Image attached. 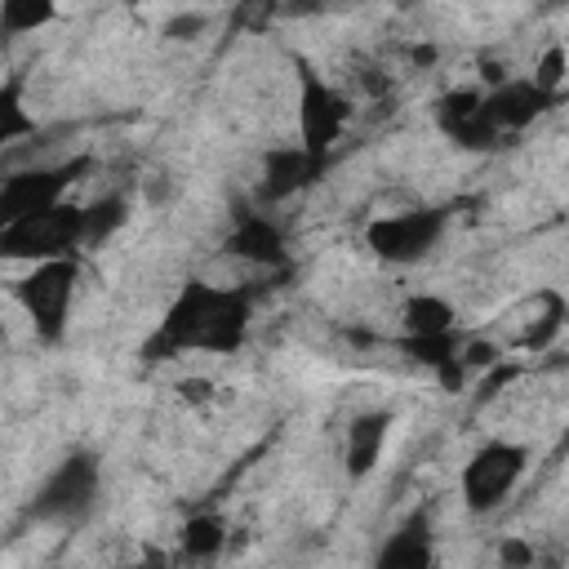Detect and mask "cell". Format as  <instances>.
Here are the masks:
<instances>
[{"instance_id": "6da1fadb", "label": "cell", "mask_w": 569, "mask_h": 569, "mask_svg": "<svg viewBox=\"0 0 569 569\" xmlns=\"http://www.w3.org/2000/svg\"><path fill=\"white\" fill-rule=\"evenodd\" d=\"M249 320H253V302H249L244 289L209 284V280L191 276L178 289V298L164 307L156 329L147 333L142 356L147 360H173V356H187V351L231 356V351L244 347Z\"/></svg>"}, {"instance_id": "7a4b0ae2", "label": "cell", "mask_w": 569, "mask_h": 569, "mask_svg": "<svg viewBox=\"0 0 569 569\" xmlns=\"http://www.w3.org/2000/svg\"><path fill=\"white\" fill-rule=\"evenodd\" d=\"M84 244H89V209L67 200L0 227V258L44 262V258H71Z\"/></svg>"}, {"instance_id": "3957f363", "label": "cell", "mask_w": 569, "mask_h": 569, "mask_svg": "<svg viewBox=\"0 0 569 569\" xmlns=\"http://www.w3.org/2000/svg\"><path fill=\"white\" fill-rule=\"evenodd\" d=\"M76 284H80V262L71 258H44L36 262L27 276L13 280V298L27 311L36 338L44 342H62L67 320H71V302H76Z\"/></svg>"}, {"instance_id": "277c9868", "label": "cell", "mask_w": 569, "mask_h": 569, "mask_svg": "<svg viewBox=\"0 0 569 569\" xmlns=\"http://www.w3.org/2000/svg\"><path fill=\"white\" fill-rule=\"evenodd\" d=\"M98 489H102V462L98 453L89 449H76L67 453L49 480L40 485L36 502H31V516L36 520H58V525H71V520H84L98 502Z\"/></svg>"}, {"instance_id": "5b68a950", "label": "cell", "mask_w": 569, "mask_h": 569, "mask_svg": "<svg viewBox=\"0 0 569 569\" xmlns=\"http://www.w3.org/2000/svg\"><path fill=\"white\" fill-rule=\"evenodd\" d=\"M298 67V147L316 160L329 156V147L347 133L351 124V102L307 62H293Z\"/></svg>"}, {"instance_id": "8992f818", "label": "cell", "mask_w": 569, "mask_h": 569, "mask_svg": "<svg viewBox=\"0 0 569 569\" xmlns=\"http://www.w3.org/2000/svg\"><path fill=\"white\" fill-rule=\"evenodd\" d=\"M525 467H529V449L525 445H516V440H489V445H480L467 458L462 480H458L462 485V502L471 511H493L498 502L511 498V489L520 485Z\"/></svg>"}, {"instance_id": "52a82bcc", "label": "cell", "mask_w": 569, "mask_h": 569, "mask_svg": "<svg viewBox=\"0 0 569 569\" xmlns=\"http://www.w3.org/2000/svg\"><path fill=\"white\" fill-rule=\"evenodd\" d=\"M445 236V209H405V213H382L369 222L365 244L382 258V262H418L436 249V240Z\"/></svg>"}, {"instance_id": "ba28073f", "label": "cell", "mask_w": 569, "mask_h": 569, "mask_svg": "<svg viewBox=\"0 0 569 569\" xmlns=\"http://www.w3.org/2000/svg\"><path fill=\"white\" fill-rule=\"evenodd\" d=\"M89 169V160H67V164H36V169H18L0 182V227L27 218V213H40L58 200H67L71 182Z\"/></svg>"}, {"instance_id": "9c48e42d", "label": "cell", "mask_w": 569, "mask_h": 569, "mask_svg": "<svg viewBox=\"0 0 569 569\" xmlns=\"http://www.w3.org/2000/svg\"><path fill=\"white\" fill-rule=\"evenodd\" d=\"M560 93H547L542 84H533L529 76L525 80H498L489 93H480V107H485V116L493 120V129L507 138V133H520L525 124H533L551 102H556Z\"/></svg>"}, {"instance_id": "30bf717a", "label": "cell", "mask_w": 569, "mask_h": 569, "mask_svg": "<svg viewBox=\"0 0 569 569\" xmlns=\"http://www.w3.org/2000/svg\"><path fill=\"white\" fill-rule=\"evenodd\" d=\"M436 124L449 142L467 147V151H489L502 142V133L493 129V120L485 116L480 107V93L476 89H449L440 102H436Z\"/></svg>"}, {"instance_id": "8fae6325", "label": "cell", "mask_w": 569, "mask_h": 569, "mask_svg": "<svg viewBox=\"0 0 569 569\" xmlns=\"http://www.w3.org/2000/svg\"><path fill=\"white\" fill-rule=\"evenodd\" d=\"M227 253L244 258L249 267H280L284 262V231H280V222H271L262 213H244L236 222V231L227 236Z\"/></svg>"}, {"instance_id": "7c38bea8", "label": "cell", "mask_w": 569, "mask_h": 569, "mask_svg": "<svg viewBox=\"0 0 569 569\" xmlns=\"http://www.w3.org/2000/svg\"><path fill=\"white\" fill-rule=\"evenodd\" d=\"M387 431H391V413L387 409H369V413H356L347 422V453H342V462H347L351 480H365L378 467Z\"/></svg>"}, {"instance_id": "4fadbf2b", "label": "cell", "mask_w": 569, "mask_h": 569, "mask_svg": "<svg viewBox=\"0 0 569 569\" xmlns=\"http://www.w3.org/2000/svg\"><path fill=\"white\" fill-rule=\"evenodd\" d=\"M325 160H316V156H307L302 147H280V151H271L267 156V164H262V196L267 200H284V196H293L298 187H307L311 178H316V169H320Z\"/></svg>"}, {"instance_id": "5bb4252c", "label": "cell", "mask_w": 569, "mask_h": 569, "mask_svg": "<svg viewBox=\"0 0 569 569\" xmlns=\"http://www.w3.org/2000/svg\"><path fill=\"white\" fill-rule=\"evenodd\" d=\"M431 560V516L427 511H413L378 551V565L387 569H418Z\"/></svg>"}, {"instance_id": "9a60e30c", "label": "cell", "mask_w": 569, "mask_h": 569, "mask_svg": "<svg viewBox=\"0 0 569 569\" xmlns=\"http://www.w3.org/2000/svg\"><path fill=\"white\" fill-rule=\"evenodd\" d=\"M400 320H405V342L453 333V307H449L440 293H413V298L405 302Z\"/></svg>"}, {"instance_id": "2e32d148", "label": "cell", "mask_w": 569, "mask_h": 569, "mask_svg": "<svg viewBox=\"0 0 569 569\" xmlns=\"http://www.w3.org/2000/svg\"><path fill=\"white\" fill-rule=\"evenodd\" d=\"M36 133V116L27 111V80L22 76H4L0 80V151L13 138Z\"/></svg>"}, {"instance_id": "e0dca14e", "label": "cell", "mask_w": 569, "mask_h": 569, "mask_svg": "<svg viewBox=\"0 0 569 569\" xmlns=\"http://www.w3.org/2000/svg\"><path fill=\"white\" fill-rule=\"evenodd\" d=\"M58 18V0H0V36H31Z\"/></svg>"}, {"instance_id": "ac0fdd59", "label": "cell", "mask_w": 569, "mask_h": 569, "mask_svg": "<svg viewBox=\"0 0 569 569\" xmlns=\"http://www.w3.org/2000/svg\"><path fill=\"white\" fill-rule=\"evenodd\" d=\"M227 542V520L222 516H191L182 525V556L191 560H213Z\"/></svg>"}, {"instance_id": "d6986e66", "label": "cell", "mask_w": 569, "mask_h": 569, "mask_svg": "<svg viewBox=\"0 0 569 569\" xmlns=\"http://www.w3.org/2000/svg\"><path fill=\"white\" fill-rule=\"evenodd\" d=\"M124 222V200H98V204H89V244L93 240H102L107 231H116Z\"/></svg>"}, {"instance_id": "ffe728a7", "label": "cell", "mask_w": 569, "mask_h": 569, "mask_svg": "<svg viewBox=\"0 0 569 569\" xmlns=\"http://www.w3.org/2000/svg\"><path fill=\"white\" fill-rule=\"evenodd\" d=\"M533 84H542L547 93H560V80H565V49L560 44H551L547 53H542V62L533 67V76H529Z\"/></svg>"}, {"instance_id": "44dd1931", "label": "cell", "mask_w": 569, "mask_h": 569, "mask_svg": "<svg viewBox=\"0 0 569 569\" xmlns=\"http://www.w3.org/2000/svg\"><path fill=\"white\" fill-rule=\"evenodd\" d=\"M204 13H178L169 27H164V36H173V40H196V31H204Z\"/></svg>"}, {"instance_id": "7402d4cb", "label": "cell", "mask_w": 569, "mask_h": 569, "mask_svg": "<svg viewBox=\"0 0 569 569\" xmlns=\"http://www.w3.org/2000/svg\"><path fill=\"white\" fill-rule=\"evenodd\" d=\"M502 560H507V565H529V560H533V551H529V547H520V542H507V547H502Z\"/></svg>"}]
</instances>
